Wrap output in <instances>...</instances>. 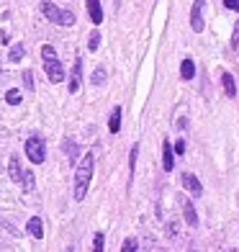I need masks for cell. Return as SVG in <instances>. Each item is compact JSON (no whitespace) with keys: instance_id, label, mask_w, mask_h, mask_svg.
Instances as JSON below:
<instances>
[{"instance_id":"6da1fadb","label":"cell","mask_w":239,"mask_h":252,"mask_svg":"<svg viewBox=\"0 0 239 252\" xmlns=\"http://www.w3.org/2000/svg\"><path fill=\"white\" fill-rule=\"evenodd\" d=\"M93 165H95V157L90 152L80 159V165L75 170V201H83L88 196L90 180H93Z\"/></svg>"},{"instance_id":"7a4b0ae2","label":"cell","mask_w":239,"mask_h":252,"mask_svg":"<svg viewBox=\"0 0 239 252\" xmlns=\"http://www.w3.org/2000/svg\"><path fill=\"white\" fill-rule=\"evenodd\" d=\"M41 57H44V70H47V77L52 80V83H62L64 80V67L62 62L57 60V52L52 44H44L41 47Z\"/></svg>"},{"instance_id":"3957f363","label":"cell","mask_w":239,"mask_h":252,"mask_svg":"<svg viewBox=\"0 0 239 252\" xmlns=\"http://www.w3.org/2000/svg\"><path fill=\"white\" fill-rule=\"evenodd\" d=\"M39 10L47 16V21H52V24H57V26H72L75 24V16L70 13V10L57 8L54 3H49V0H44V3L39 5Z\"/></svg>"},{"instance_id":"277c9868","label":"cell","mask_w":239,"mask_h":252,"mask_svg":"<svg viewBox=\"0 0 239 252\" xmlns=\"http://www.w3.org/2000/svg\"><path fill=\"white\" fill-rule=\"evenodd\" d=\"M26 157L33 165H41L44 159H47V147H44L41 136H29L26 139Z\"/></svg>"},{"instance_id":"5b68a950","label":"cell","mask_w":239,"mask_h":252,"mask_svg":"<svg viewBox=\"0 0 239 252\" xmlns=\"http://www.w3.org/2000/svg\"><path fill=\"white\" fill-rule=\"evenodd\" d=\"M80 85H83V60H75V67H72V75H70V93L75 95L77 90H80Z\"/></svg>"},{"instance_id":"8992f818","label":"cell","mask_w":239,"mask_h":252,"mask_svg":"<svg viewBox=\"0 0 239 252\" xmlns=\"http://www.w3.org/2000/svg\"><path fill=\"white\" fill-rule=\"evenodd\" d=\"M178 201H180V206H183L185 221H188L190 226H198V214H196V206H193V201H190V198H185V196H180Z\"/></svg>"},{"instance_id":"52a82bcc","label":"cell","mask_w":239,"mask_h":252,"mask_svg":"<svg viewBox=\"0 0 239 252\" xmlns=\"http://www.w3.org/2000/svg\"><path fill=\"white\" fill-rule=\"evenodd\" d=\"M201 5H203V0H196L193 3V10H190V29L201 33L203 31V16H201Z\"/></svg>"},{"instance_id":"ba28073f","label":"cell","mask_w":239,"mask_h":252,"mask_svg":"<svg viewBox=\"0 0 239 252\" xmlns=\"http://www.w3.org/2000/svg\"><path fill=\"white\" fill-rule=\"evenodd\" d=\"M162 167H165V173L175 170V155H173V144L170 142H162Z\"/></svg>"},{"instance_id":"9c48e42d","label":"cell","mask_w":239,"mask_h":252,"mask_svg":"<svg viewBox=\"0 0 239 252\" xmlns=\"http://www.w3.org/2000/svg\"><path fill=\"white\" fill-rule=\"evenodd\" d=\"M85 8H88V16L90 21L98 26L100 21H103V8H100V0H85Z\"/></svg>"},{"instance_id":"30bf717a","label":"cell","mask_w":239,"mask_h":252,"mask_svg":"<svg viewBox=\"0 0 239 252\" xmlns=\"http://www.w3.org/2000/svg\"><path fill=\"white\" fill-rule=\"evenodd\" d=\"M183 186L193 193V196H201V193H203V186H201V180L196 178V175H193V173H185L183 175Z\"/></svg>"},{"instance_id":"8fae6325","label":"cell","mask_w":239,"mask_h":252,"mask_svg":"<svg viewBox=\"0 0 239 252\" xmlns=\"http://www.w3.org/2000/svg\"><path fill=\"white\" fill-rule=\"evenodd\" d=\"M221 85H224L226 98H234L237 95V83H234V77L229 72H221Z\"/></svg>"},{"instance_id":"7c38bea8","label":"cell","mask_w":239,"mask_h":252,"mask_svg":"<svg viewBox=\"0 0 239 252\" xmlns=\"http://www.w3.org/2000/svg\"><path fill=\"white\" fill-rule=\"evenodd\" d=\"M26 229H29V234H31V237H36V239L44 237V226H41V219H39V216H31L29 224H26Z\"/></svg>"},{"instance_id":"4fadbf2b","label":"cell","mask_w":239,"mask_h":252,"mask_svg":"<svg viewBox=\"0 0 239 252\" xmlns=\"http://www.w3.org/2000/svg\"><path fill=\"white\" fill-rule=\"evenodd\" d=\"M8 175H10V180H16V183H21V162H18V157L13 155L10 157V162H8Z\"/></svg>"},{"instance_id":"5bb4252c","label":"cell","mask_w":239,"mask_h":252,"mask_svg":"<svg viewBox=\"0 0 239 252\" xmlns=\"http://www.w3.org/2000/svg\"><path fill=\"white\" fill-rule=\"evenodd\" d=\"M180 77H183V80H193V77H196V62H193V60H183V64H180Z\"/></svg>"},{"instance_id":"9a60e30c","label":"cell","mask_w":239,"mask_h":252,"mask_svg":"<svg viewBox=\"0 0 239 252\" xmlns=\"http://www.w3.org/2000/svg\"><path fill=\"white\" fill-rule=\"evenodd\" d=\"M108 129H111V134H119V129H121V108H113L111 121H108Z\"/></svg>"},{"instance_id":"2e32d148","label":"cell","mask_w":239,"mask_h":252,"mask_svg":"<svg viewBox=\"0 0 239 252\" xmlns=\"http://www.w3.org/2000/svg\"><path fill=\"white\" fill-rule=\"evenodd\" d=\"M24 54H26V47H24V44H13V47H10L8 60H10V62H21V60H24Z\"/></svg>"},{"instance_id":"e0dca14e","label":"cell","mask_w":239,"mask_h":252,"mask_svg":"<svg viewBox=\"0 0 239 252\" xmlns=\"http://www.w3.org/2000/svg\"><path fill=\"white\" fill-rule=\"evenodd\" d=\"M33 180H36L33 173H24V175H21V186H24V190H33Z\"/></svg>"},{"instance_id":"ac0fdd59","label":"cell","mask_w":239,"mask_h":252,"mask_svg":"<svg viewBox=\"0 0 239 252\" xmlns=\"http://www.w3.org/2000/svg\"><path fill=\"white\" fill-rule=\"evenodd\" d=\"M106 83V67H98L93 72V85H103Z\"/></svg>"},{"instance_id":"d6986e66","label":"cell","mask_w":239,"mask_h":252,"mask_svg":"<svg viewBox=\"0 0 239 252\" xmlns=\"http://www.w3.org/2000/svg\"><path fill=\"white\" fill-rule=\"evenodd\" d=\"M5 100L10 103V106H18V103L24 100V98H21V93H18V90H8V93H5Z\"/></svg>"},{"instance_id":"ffe728a7","label":"cell","mask_w":239,"mask_h":252,"mask_svg":"<svg viewBox=\"0 0 239 252\" xmlns=\"http://www.w3.org/2000/svg\"><path fill=\"white\" fill-rule=\"evenodd\" d=\"M64 152L70 155V159L75 162V157H77V152H80V150H77V144H72L70 139H67V142H64Z\"/></svg>"},{"instance_id":"44dd1931","label":"cell","mask_w":239,"mask_h":252,"mask_svg":"<svg viewBox=\"0 0 239 252\" xmlns=\"http://www.w3.org/2000/svg\"><path fill=\"white\" fill-rule=\"evenodd\" d=\"M98 44H100V33L93 31V33H90V41H88V49H90V52H95V49H98Z\"/></svg>"},{"instance_id":"7402d4cb","label":"cell","mask_w":239,"mask_h":252,"mask_svg":"<svg viewBox=\"0 0 239 252\" xmlns=\"http://www.w3.org/2000/svg\"><path fill=\"white\" fill-rule=\"evenodd\" d=\"M21 77H24V85H26V90H33V72H29V70H26Z\"/></svg>"},{"instance_id":"603a6c76","label":"cell","mask_w":239,"mask_h":252,"mask_svg":"<svg viewBox=\"0 0 239 252\" xmlns=\"http://www.w3.org/2000/svg\"><path fill=\"white\" fill-rule=\"evenodd\" d=\"M136 247H139V245H136V239H134V237H129L126 242H123V247H121V250H123V252H134Z\"/></svg>"},{"instance_id":"cb8c5ba5","label":"cell","mask_w":239,"mask_h":252,"mask_svg":"<svg viewBox=\"0 0 239 252\" xmlns=\"http://www.w3.org/2000/svg\"><path fill=\"white\" fill-rule=\"evenodd\" d=\"M93 247L100 252V250H103V234H95V239H93Z\"/></svg>"},{"instance_id":"d4e9b609","label":"cell","mask_w":239,"mask_h":252,"mask_svg":"<svg viewBox=\"0 0 239 252\" xmlns=\"http://www.w3.org/2000/svg\"><path fill=\"white\" fill-rule=\"evenodd\" d=\"M173 150H175L178 155H185V142H183V139H178V144L173 147Z\"/></svg>"},{"instance_id":"484cf974","label":"cell","mask_w":239,"mask_h":252,"mask_svg":"<svg viewBox=\"0 0 239 252\" xmlns=\"http://www.w3.org/2000/svg\"><path fill=\"white\" fill-rule=\"evenodd\" d=\"M224 5L229 10H239V0H224Z\"/></svg>"},{"instance_id":"4316f807","label":"cell","mask_w":239,"mask_h":252,"mask_svg":"<svg viewBox=\"0 0 239 252\" xmlns=\"http://www.w3.org/2000/svg\"><path fill=\"white\" fill-rule=\"evenodd\" d=\"M232 47H239V24H237V31H234V39H232Z\"/></svg>"},{"instance_id":"83f0119b","label":"cell","mask_w":239,"mask_h":252,"mask_svg":"<svg viewBox=\"0 0 239 252\" xmlns=\"http://www.w3.org/2000/svg\"><path fill=\"white\" fill-rule=\"evenodd\" d=\"M0 80H3V75H0Z\"/></svg>"}]
</instances>
